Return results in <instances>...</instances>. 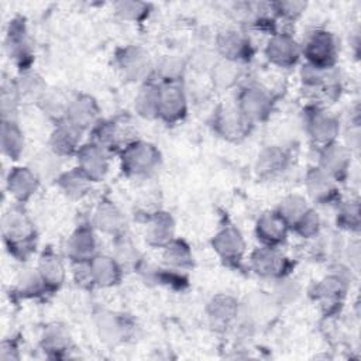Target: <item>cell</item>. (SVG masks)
Listing matches in <instances>:
<instances>
[{
  "instance_id": "1",
  "label": "cell",
  "mask_w": 361,
  "mask_h": 361,
  "mask_svg": "<svg viewBox=\"0 0 361 361\" xmlns=\"http://www.w3.org/2000/svg\"><path fill=\"white\" fill-rule=\"evenodd\" d=\"M3 234L10 248L21 247V244L26 247L34 234V229L21 210L13 209L3 218Z\"/></svg>"
},
{
  "instance_id": "2",
  "label": "cell",
  "mask_w": 361,
  "mask_h": 361,
  "mask_svg": "<svg viewBox=\"0 0 361 361\" xmlns=\"http://www.w3.org/2000/svg\"><path fill=\"white\" fill-rule=\"evenodd\" d=\"M157 163L158 154L151 146H149V144H134V146H131L124 154L126 168L136 174L151 171L157 165Z\"/></svg>"
},
{
  "instance_id": "3",
  "label": "cell",
  "mask_w": 361,
  "mask_h": 361,
  "mask_svg": "<svg viewBox=\"0 0 361 361\" xmlns=\"http://www.w3.org/2000/svg\"><path fill=\"white\" fill-rule=\"evenodd\" d=\"M185 112L184 93L175 85H169L158 92V113L168 120L179 119Z\"/></svg>"
},
{
  "instance_id": "4",
  "label": "cell",
  "mask_w": 361,
  "mask_h": 361,
  "mask_svg": "<svg viewBox=\"0 0 361 361\" xmlns=\"http://www.w3.org/2000/svg\"><path fill=\"white\" fill-rule=\"evenodd\" d=\"M308 57L313 61V66L322 68L335 57V44L328 33H316L306 48Z\"/></svg>"
},
{
  "instance_id": "5",
  "label": "cell",
  "mask_w": 361,
  "mask_h": 361,
  "mask_svg": "<svg viewBox=\"0 0 361 361\" xmlns=\"http://www.w3.org/2000/svg\"><path fill=\"white\" fill-rule=\"evenodd\" d=\"M96 106L95 102L89 98L77 99L66 107V116L71 120V126L77 129L88 127L93 123L96 118Z\"/></svg>"
},
{
  "instance_id": "6",
  "label": "cell",
  "mask_w": 361,
  "mask_h": 361,
  "mask_svg": "<svg viewBox=\"0 0 361 361\" xmlns=\"http://www.w3.org/2000/svg\"><path fill=\"white\" fill-rule=\"evenodd\" d=\"M120 64L126 72V75L134 81L146 77L150 69L149 55L144 54L138 48L126 50L123 57H120Z\"/></svg>"
},
{
  "instance_id": "7",
  "label": "cell",
  "mask_w": 361,
  "mask_h": 361,
  "mask_svg": "<svg viewBox=\"0 0 361 361\" xmlns=\"http://www.w3.org/2000/svg\"><path fill=\"white\" fill-rule=\"evenodd\" d=\"M8 184L10 194H13L19 201H26L37 188V179L30 169L16 168L10 172Z\"/></svg>"
},
{
  "instance_id": "8",
  "label": "cell",
  "mask_w": 361,
  "mask_h": 361,
  "mask_svg": "<svg viewBox=\"0 0 361 361\" xmlns=\"http://www.w3.org/2000/svg\"><path fill=\"white\" fill-rule=\"evenodd\" d=\"M214 248L226 260H236L241 256L244 250V243L240 233L234 229H226L213 241Z\"/></svg>"
},
{
  "instance_id": "9",
  "label": "cell",
  "mask_w": 361,
  "mask_h": 361,
  "mask_svg": "<svg viewBox=\"0 0 361 361\" xmlns=\"http://www.w3.org/2000/svg\"><path fill=\"white\" fill-rule=\"evenodd\" d=\"M268 98L267 95L256 88L247 89L241 96V113L246 118L260 119L268 111Z\"/></svg>"
},
{
  "instance_id": "10",
  "label": "cell",
  "mask_w": 361,
  "mask_h": 361,
  "mask_svg": "<svg viewBox=\"0 0 361 361\" xmlns=\"http://www.w3.org/2000/svg\"><path fill=\"white\" fill-rule=\"evenodd\" d=\"M268 57L279 65H291L298 58V47L290 37H275L268 46Z\"/></svg>"
},
{
  "instance_id": "11",
  "label": "cell",
  "mask_w": 361,
  "mask_h": 361,
  "mask_svg": "<svg viewBox=\"0 0 361 361\" xmlns=\"http://www.w3.org/2000/svg\"><path fill=\"white\" fill-rule=\"evenodd\" d=\"M82 172L91 179H99L106 172V158L96 146H88L80 154Z\"/></svg>"
},
{
  "instance_id": "12",
  "label": "cell",
  "mask_w": 361,
  "mask_h": 361,
  "mask_svg": "<svg viewBox=\"0 0 361 361\" xmlns=\"http://www.w3.org/2000/svg\"><path fill=\"white\" fill-rule=\"evenodd\" d=\"M257 232L264 241L275 244L284 240L286 233V223L279 214L267 213L259 221Z\"/></svg>"
},
{
  "instance_id": "13",
  "label": "cell",
  "mask_w": 361,
  "mask_h": 361,
  "mask_svg": "<svg viewBox=\"0 0 361 361\" xmlns=\"http://www.w3.org/2000/svg\"><path fill=\"white\" fill-rule=\"evenodd\" d=\"M252 263L257 272L263 275H277L284 267V259L271 248L259 250L252 257Z\"/></svg>"
},
{
  "instance_id": "14",
  "label": "cell",
  "mask_w": 361,
  "mask_h": 361,
  "mask_svg": "<svg viewBox=\"0 0 361 361\" xmlns=\"http://www.w3.org/2000/svg\"><path fill=\"white\" fill-rule=\"evenodd\" d=\"M92 279L100 285H112L119 278V268L111 259L100 257L89 264Z\"/></svg>"
},
{
  "instance_id": "15",
  "label": "cell",
  "mask_w": 361,
  "mask_h": 361,
  "mask_svg": "<svg viewBox=\"0 0 361 361\" xmlns=\"http://www.w3.org/2000/svg\"><path fill=\"white\" fill-rule=\"evenodd\" d=\"M95 250V240L89 230L81 229L69 241V252L72 257H75L78 261L89 260L92 252Z\"/></svg>"
},
{
  "instance_id": "16",
  "label": "cell",
  "mask_w": 361,
  "mask_h": 361,
  "mask_svg": "<svg viewBox=\"0 0 361 361\" xmlns=\"http://www.w3.org/2000/svg\"><path fill=\"white\" fill-rule=\"evenodd\" d=\"M53 149L58 154H71L75 150L78 142V133L77 127H61L53 136Z\"/></svg>"
},
{
  "instance_id": "17",
  "label": "cell",
  "mask_w": 361,
  "mask_h": 361,
  "mask_svg": "<svg viewBox=\"0 0 361 361\" xmlns=\"http://www.w3.org/2000/svg\"><path fill=\"white\" fill-rule=\"evenodd\" d=\"M96 223L99 229L109 232V233H116L122 229L123 226V218L120 212L112 206V205H103L99 207L96 213Z\"/></svg>"
},
{
  "instance_id": "18",
  "label": "cell",
  "mask_w": 361,
  "mask_h": 361,
  "mask_svg": "<svg viewBox=\"0 0 361 361\" xmlns=\"http://www.w3.org/2000/svg\"><path fill=\"white\" fill-rule=\"evenodd\" d=\"M2 146L3 151L12 158H17L23 150V136L12 122H3Z\"/></svg>"
},
{
  "instance_id": "19",
  "label": "cell",
  "mask_w": 361,
  "mask_h": 361,
  "mask_svg": "<svg viewBox=\"0 0 361 361\" xmlns=\"http://www.w3.org/2000/svg\"><path fill=\"white\" fill-rule=\"evenodd\" d=\"M39 272L41 279L48 285H59L64 279V268L59 260L54 256H44L40 261Z\"/></svg>"
},
{
  "instance_id": "20",
  "label": "cell",
  "mask_w": 361,
  "mask_h": 361,
  "mask_svg": "<svg viewBox=\"0 0 361 361\" xmlns=\"http://www.w3.org/2000/svg\"><path fill=\"white\" fill-rule=\"evenodd\" d=\"M308 209H306V202L298 196L295 198H290L286 199L282 206H281V212L279 216L285 221V223H295L298 225L299 221L306 214Z\"/></svg>"
},
{
  "instance_id": "21",
  "label": "cell",
  "mask_w": 361,
  "mask_h": 361,
  "mask_svg": "<svg viewBox=\"0 0 361 361\" xmlns=\"http://www.w3.org/2000/svg\"><path fill=\"white\" fill-rule=\"evenodd\" d=\"M172 233V222L168 216H157L156 221L151 223L150 232H149V239L154 241L156 244H163L167 243L171 239Z\"/></svg>"
},
{
  "instance_id": "22",
  "label": "cell",
  "mask_w": 361,
  "mask_h": 361,
  "mask_svg": "<svg viewBox=\"0 0 361 361\" xmlns=\"http://www.w3.org/2000/svg\"><path fill=\"white\" fill-rule=\"evenodd\" d=\"M24 28L19 23H13L9 34V50L15 58H24L27 55V41Z\"/></svg>"
},
{
  "instance_id": "23",
  "label": "cell",
  "mask_w": 361,
  "mask_h": 361,
  "mask_svg": "<svg viewBox=\"0 0 361 361\" xmlns=\"http://www.w3.org/2000/svg\"><path fill=\"white\" fill-rule=\"evenodd\" d=\"M312 134L319 142H329L335 138L336 123L329 118L319 116L312 123Z\"/></svg>"
},
{
  "instance_id": "24",
  "label": "cell",
  "mask_w": 361,
  "mask_h": 361,
  "mask_svg": "<svg viewBox=\"0 0 361 361\" xmlns=\"http://www.w3.org/2000/svg\"><path fill=\"white\" fill-rule=\"evenodd\" d=\"M61 184L66 194L72 196H81L88 189V176L85 174L71 172L61 179Z\"/></svg>"
},
{
  "instance_id": "25",
  "label": "cell",
  "mask_w": 361,
  "mask_h": 361,
  "mask_svg": "<svg viewBox=\"0 0 361 361\" xmlns=\"http://www.w3.org/2000/svg\"><path fill=\"white\" fill-rule=\"evenodd\" d=\"M137 107L141 115L151 116L154 113H158V91L153 88L144 89V92L138 96Z\"/></svg>"
},
{
  "instance_id": "26",
  "label": "cell",
  "mask_w": 361,
  "mask_h": 361,
  "mask_svg": "<svg viewBox=\"0 0 361 361\" xmlns=\"http://www.w3.org/2000/svg\"><path fill=\"white\" fill-rule=\"evenodd\" d=\"M165 259L168 263L176 266V267H184L189 264L191 261V254L187 246L183 243H172L168 244L167 251H165Z\"/></svg>"
},
{
  "instance_id": "27",
  "label": "cell",
  "mask_w": 361,
  "mask_h": 361,
  "mask_svg": "<svg viewBox=\"0 0 361 361\" xmlns=\"http://www.w3.org/2000/svg\"><path fill=\"white\" fill-rule=\"evenodd\" d=\"M219 44H221L219 47H221L222 53L229 58H237L244 48L243 40L239 37V35L234 31L225 33L219 40Z\"/></svg>"
},
{
  "instance_id": "28",
  "label": "cell",
  "mask_w": 361,
  "mask_h": 361,
  "mask_svg": "<svg viewBox=\"0 0 361 361\" xmlns=\"http://www.w3.org/2000/svg\"><path fill=\"white\" fill-rule=\"evenodd\" d=\"M17 100H19V86L5 81L2 85V111H3L5 120L9 115L15 113Z\"/></svg>"
},
{
  "instance_id": "29",
  "label": "cell",
  "mask_w": 361,
  "mask_h": 361,
  "mask_svg": "<svg viewBox=\"0 0 361 361\" xmlns=\"http://www.w3.org/2000/svg\"><path fill=\"white\" fill-rule=\"evenodd\" d=\"M308 180H309V191L315 198H322L324 195H328L332 189L331 179L323 172H313Z\"/></svg>"
},
{
  "instance_id": "30",
  "label": "cell",
  "mask_w": 361,
  "mask_h": 361,
  "mask_svg": "<svg viewBox=\"0 0 361 361\" xmlns=\"http://www.w3.org/2000/svg\"><path fill=\"white\" fill-rule=\"evenodd\" d=\"M146 10H147L146 5L136 3V2H123V3L118 5V13L122 15L123 17L131 19V20L140 19Z\"/></svg>"
},
{
  "instance_id": "31",
  "label": "cell",
  "mask_w": 361,
  "mask_h": 361,
  "mask_svg": "<svg viewBox=\"0 0 361 361\" xmlns=\"http://www.w3.org/2000/svg\"><path fill=\"white\" fill-rule=\"evenodd\" d=\"M284 163V154L277 150L266 151L260 158L261 171H277V168Z\"/></svg>"
},
{
  "instance_id": "32",
  "label": "cell",
  "mask_w": 361,
  "mask_h": 361,
  "mask_svg": "<svg viewBox=\"0 0 361 361\" xmlns=\"http://www.w3.org/2000/svg\"><path fill=\"white\" fill-rule=\"evenodd\" d=\"M346 156L342 150L339 149H331L329 151H326V154L323 156V164L324 168H328L329 171H337L339 168L343 167Z\"/></svg>"
},
{
  "instance_id": "33",
  "label": "cell",
  "mask_w": 361,
  "mask_h": 361,
  "mask_svg": "<svg viewBox=\"0 0 361 361\" xmlns=\"http://www.w3.org/2000/svg\"><path fill=\"white\" fill-rule=\"evenodd\" d=\"M234 313V305L230 299H221L213 302V315L218 319H232Z\"/></svg>"
},
{
  "instance_id": "34",
  "label": "cell",
  "mask_w": 361,
  "mask_h": 361,
  "mask_svg": "<svg viewBox=\"0 0 361 361\" xmlns=\"http://www.w3.org/2000/svg\"><path fill=\"white\" fill-rule=\"evenodd\" d=\"M279 10L284 12V15H288V16H295V15H299L305 5L304 3H294V2H286V3H279Z\"/></svg>"
}]
</instances>
